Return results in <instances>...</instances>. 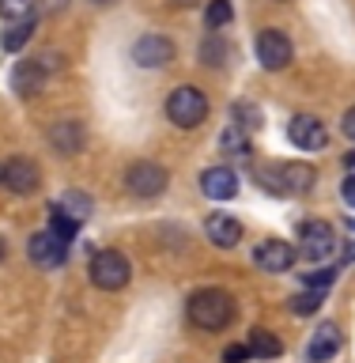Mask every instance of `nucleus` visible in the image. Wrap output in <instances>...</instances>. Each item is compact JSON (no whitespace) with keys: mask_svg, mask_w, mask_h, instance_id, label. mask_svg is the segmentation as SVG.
Instances as JSON below:
<instances>
[{"mask_svg":"<svg viewBox=\"0 0 355 363\" xmlns=\"http://www.w3.org/2000/svg\"><path fill=\"white\" fill-rule=\"evenodd\" d=\"M231 318H235V299L223 288H201L189 295V322L197 329L215 333V329L231 325Z\"/></svg>","mask_w":355,"mask_h":363,"instance_id":"1","label":"nucleus"},{"mask_svg":"<svg viewBox=\"0 0 355 363\" xmlns=\"http://www.w3.org/2000/svg\"><path fill=\"white\" fill-rule=\"evenodd\" d=\"M317 170L310 163H272L261 170V186L269 193H280V197H291V193H310L314 189Z\"/></svg>","mask_w":355,"mask_h":363,"instance_id":"2","label":"nucleus"},{"mask_svg":"<svg viewBox=\"0 0 355 363\" xmlns=\"http://www.w3.org/2000/svg\"><path fill=\"white\" fill-rule=\"evenodd\" d=\"M167 118L178 125V129H197V125L208 118V99H204L201 87H174L167 99Z\"/></svg>","mask_w":355,"mask_h":363,"instance_id":"3","label":"nucleus"},{"mask_svg":"<svg viewBox=\"0 0 355 363\" xmlns=\"http://www.w3.org/2000/svg\"><path fill=\"white\" fill-rule=\"evenodd\" d=\"M129 277H133V265L121 250H98V254L91 257V284H95V288L118 291L129 284Z\"/></svg>","mask_w":355,"mask_h":363,"instance_id":"4","label":"nucleus"},{"mask_svg":"<svg viewBox=\"0 0 355 363\" xmlns=\"http://www.w3.org/2000/svg\"><path fill=\"white\" fill-rule=\"evenodd\" d=\"M167 182H170V174L159 163H152V159H140V163H133L129 170H125V186H129V193L140 197V201L159 197V193L167 189Z\"/></svg>","mask_w":355,"mask_h":363,"instance_id":"5","label":"nucleus"},{"mask_svg":"<svg viewBox=\"0 0 355 363\" xmlns=\"http://www.w3.org/2000/svg\"><path fill=\"white\" fill-rule=\"evenodd\" d=\"M337 250V235L325 220H306L299 227V257L306 261H322Z\"/></svg>","mask_w":355,"mask_h":363,"instance_id":"6","label":"nucleus"},{"mask_svg":"<svg viewBox=\"0 0 355 363\" xmlns=\"http://www.w3.org/2000/svg\"><path fill=\"white\" fill-rule=\"evenodd\" d=\"M257 61L265 72H280L291 65V38L276 27H265L257 34Z\"/></svg>","mask_w":355,"mask_h":363,"instance_id":"7","label":"nucleus"},{"mask_svg":"<svg viewBox=\"0 0 355 363\" xmlns=\"http://www.w3.org/2000/svg\"><path fill=\"white\" fill-rule=\"evenodd\" d=\"M0 186L16 197H27L42 186V170L30 159H8V163H0Z\"/></svg>","mask_w":355,"mask_h":363,"instance_id":"8","label":"nucleus"},{"mask_svg":"<svg viewBox=\"0 0 355 363\" xmlns=\"http://www.w3.org/2000/svg\"><path fill=\"white\" fill-rule=\"evenodd\" d=\"M288 140L299 147V152H322L329 144V129L314 113H295L291 125H288Z\"/></svg>","mask_w":355,"mask_h":363,"instance_id":"9","label":"nucleus"},{"mask_svg":"<svg viewBox=\"0 0 355 363\" xmlns=\"http://www.w3.org/2000/svg\"><path fill=\"white\" fill-rule=\"evenodd\" d=\"M133 61L136 68H167L174 61V42L163 38V34H144L133 45Z\"/></svg>","mask_w":355,"mask_h":363,"instance_id":"10","label":"nucleus"},{"mask_svg":"<svg viewBox=\"0 0 355 363\" xmlns=\"http://www.w3.org/2000/svg\"><path fill=\"white\" fill-rule=\"evenodd\" d=\"M254 261L261 272H288L295 265V246L283 242V238H265L257 250H254Z\"/></svg>","mask_w":355,"mask_h":363,"instance_id":"11","label":"nucleus"},{"mask_svg":"<svg viewBox=\"0 0 355 363\" xmlns=\"http://www.w3.org/2000/svg\"><path fill=\"white\" fill-rule=\"evenodd\" d=\"M64 254H68V238H61L57 231H50V227L30 238V257L38 261V265H61Z\"/></svg>","mask_w":355,"mask_h":363,"instance_id":"12","label":"nucleus"},{"mask_svg":"<svg viewBox=\"0 0 355 363\" xmlns=\"http://www.w3.org/2000/svg\"><path fill=\"white\" fill-rule=\"evenodd\" d=\"M201 189H204V197H212V201H231L238 193V174L231 167H208L201 174Z\"/></svg>","mask_w":355,"mask_h":363,"instance_id":"13","label":"nucleus"},{"mask_svg":"<svg viewBox=\"0 0 355 363\" xmlns=\"http://www.w3.org/2000/svg\"><path fill=\"white\" fill-rule=\"evenodd\" d=\"M204 231H208V242H215L220 250H231V246H238V238H242V223H238L231 212H212L208 223H204Z\"/></svg>","mask_w":355,"mask_h":363,"instance_id":"14","label":"nucleus"},{"mask_svg":"<svg viewBox=\"0 0 355 363\" xmlns=\"http://www.w3.org/2000/svg\"><path fill=\"white\" fill-rule=\"evenodd\" d=\"M42 84H45L42 61H19L16 68H11V91H16V95L34 99V95L42 91Z\"/></svg>","mask_w":355,"mask_h":363,"instance_id":"15","label":"nucleus"},{"mask_svg":"<svg viewBox=\"0 0 355 363\" xmlns=\"http://www.w3.org/2000/svg\"><path fill=\"white\" fill-rule=\"evenodd\" d=\"M340 345H344V337H340V329L333 322L317 325L314 337H310V348H306V356H310V363H329L340 352Z\"/></svg>","mask_w":355,"mask_h":363,"instance_id":"16","label":"nucleus"},{"mask_svg":"<svg viewBox=\"0 0 355 363\" xmlns=\"http://www.w3.org/2000/svg\"><path fill=\"white\" fill-rule=\"evenodd\" d=\"M84 140H87V133H84V125H79L76 118L57 121L53 129H50V144H53L61 155H76V152H84Z\"/></svg>","mask_w":355,"mask_h":363,"instance_id":"17","label":"nucleus"},{"mask_svg":"<svg viewBox=\"0 0 355 363\" xmlns=\"http://www.w3.org/2000/svg\"><path fill=\"white\" fill-rule=\"evenodd\" d=\"M249 352L261 359H276L283 352V345H280L276 333H269V329H254V333H249Z\"/></svg>","mask_w":355,"mask_h":363,"instance_id":"18","label":"nucleus"},{"mask_svg":"<svg viewBox=\"0 0 355 363\" xmlns=\"http://www.w3.org/2000/svg\"><path fill=\"white\" fill-rule=\"evenodd\" d=\"M30 34H34V23H30V19H16V23H11V27L4 30L0 45H4L8 53H16V50H23V45L30 42Z\"/></svg>","mask_w":355,"mask_h":363,"instance_id":"19","label":"nucleus"},{"mask_svg":"<svg viewBox=\"0 0 355 363\" xmlns=\"http://www.w3.org/2000/svg\"><path fill=\"white\" fill-rule=\"evenodd\" d=\"M220 152H227V155H249V133L242 129V125H231V129L220 136Z\"/></svg>","mask_w":355,"mask_h":363,"instance_id":"20","label":"nucleus"},{"mask_svg":"<svg viewBox=\"0 0 355 363\" xmlns=\"http://www.w3.org/2000/svg\"><path fill=\"white\" fill-rule=\"evenodd\" d=\"M231 19H235L231 0H208V8H204V23H208V30H220V27H227Z\"/></svg>","mask_w":355,"mask_h":363,"instance_id":"21","label":"nucleus"},{"mask_svg":"<svg viewBox=\"0 0 355 363\" xmlns=\"http://www.w3.org/2000/svg\"><path fill=\"white\" fill-rule=\"evenodd\" d=\"M53 204H57V208H61L64 216H72L76 223H84V220H87V212H91V201L84 197V193H64V197H61V201H53Z\"/></svg>","mask_w":355,"mask_h":363,"instance_id":"22","label":"nucleus"},{"mask_svg":"<svg viewBox=\"0 0 355 363\" xmlns=\"http://www.w3.org/2000/svg\"><path fill=\"white\" fill-rule=\"evenodd\" d=\"M231 118H235V125H242L246 133H254L257 125H261V110L254 106V102H235V106H231Z\"/></svg>","mask_w":355,"mask_h":363,"instance_id":"23","label":"nucleus"},{"mask_svg":"<svg viewBox=\"0 0 355 363\" xmlns=\"http://www.w3.org/2000/svg\"><path fill=\"white\" fill-rule=\"evenodd\" d=\"M317 306H322V291H303V295H295L291 299V314H299V318H306V314H314Z\"/></svg>","mask_w":355,"mask_h":363,"instance_id":"24","label":"nucleus"},{"mask_svg":"<svg viewBox=\"0 0 355 363\" xmlns=\"http://www.w3.org/2000/svg\"><path fill=\"white\" fill-rule=\"evenodd\" d=\"M30 11H34V0H0V16L4 19H30Z\"/></svg>","mask_w":355,"mask_h":363,"instance_id":"25","label":"nucleus"},{"mask_svg":"<svg viewBox=\"0 0 355 363\" xmlns=\"http://www.w3.org/2000/svg\"><path fill=\"white\" fill-rule=\"evenodd\" d=\"M333 280H337L333 269H314V272H306V288H314V291L333 288Z\"/></svg>","mask_w":355,"mask_h":363,"instance_id":"26","label":"nucleus"},{"mask_svg":"<svg viewBox=\"0 0 355 363\" xmlns=\"http://www.w3.org/2000/svg\"><path fill=\"white\" fill-rule=\"evenodd\" d=\"M220 57H227V45H223L220 38H208V42L201 45V61H204V65H223Z\"/></svg>","mask_w":355,"mask_h":363,"instance_id":"27","label":"nucleus"},{"mask_svg":"<svg viewBox=\"0 0 355 363\" xmlns=\"http://www.w3.org/2000/svg\"><path fill=\"white\" fill-rule=\"evenodd\" d=\"M249 356H254V352H249V345H231V348L223 352L227 363H242V359H249Z\"/></svg>","mask_w":355,"mask_h":363,"instance_id":"28","label":"nucleus"},{"mask_svg":"<svg viewBox=\"0 0 355 363\" xmlns=\"http://www.w3.org/2000/svg\"><path fill=\"white\" fill-rule=\"evenodd\" d=\"M340 129H344V136H348V140H355V106L344 113V125H340Z\"/></svg>","mask_w":355,"mask_h":363,"instance_id":"29","label":"nucleus"},{"mask_svg":"<svg viewBox=\"0 0 355 363\" xmlns=\"http://www.w3.org/2000/svg\"><path fill=\"white\" fill-rule=\"evenodd\" d=\"M344 201L355 208V174H348V178H344Z\"/></svg>","mask_w":355,"mask_h":363,"instance_id":"30","label":"nucleus"},{"mask_svg":"<svg viewBox=\"0 0 355 363\" xmlns=\"http://www.w3.org/2000/svg\"><path fill=\"white\" fill-rule=\"evenodd\" d=\"M4 254H8V246H4V238H0V261H4Z\"/></svg>","mask_w":355,"mask_h":363,"instance_id":"31","label":"nucleus"},{"mask_svg":"<svg viewBox=\"0 0 355 363\" xmlns=\"http://www.w3.org/2000/svg\"><path fill=\"white\" fill-rule=\"evenodd\" d=\"M98 4H110V0H98Z\"/></svg>","mask_w":355,"mask_h":363,"instance_id":"32","label":"nucleus"},{"mask_svg":"<svg viewBox=\"0 0 355 363\" xmlns=\"http://www.w3.org/2000/svg\"><path fill=\"white\" fill-rule=\"evenodd\" d=\"M276 4H288V0H276Z\"/></svg>","mask_w":355,"mask_h":363,"instance_id":"33","label":"nucleus"}]
</instances>
